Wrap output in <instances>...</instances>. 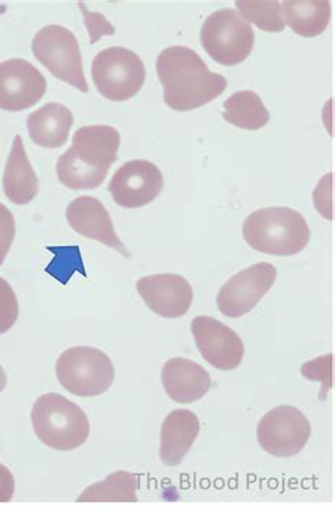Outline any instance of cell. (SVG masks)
<instances>
[{
  "instance_id": "1",
  "label": "cell",
  "mask_w": 335,
  "mask_h": 512,
  "mask_svg": "<svg viewBox=\"0 0 335 512\" xmlns=\"http://www.w3.org/2000/svg\"><path fill=\"white\" fill-rule=\"evenodd\" d=\"M167 107L177 112L210 104L227 90V78L211 73L196 51L184 46L164 49L156 61Z\"/></svg>"
},
{
  "instance_id": "2",
  "label": "cell",
  "mask_w": 335,
  "mask_h": 512,
  "mask_svg": "<svg viewBox=\"0 0 335 512\" xmlns=\"http://www.w3.org/2000/svg\"><path fill=\"white\" fill-rule=\"evenodd\" d=\"M121 133L108 125L82 126L73 146L58 157L57 176L71 190H95L118 159Z\"/></svg>"
},
{
  "instance_id": "3",
  "label": "cell",
  "mask_w": 335,
  "mask_h": 512,
  "mask_svg": "<svg viewBox=\"0 0 335 512\" xmlns=\"http://www.w3.org/2000/svg\"><path fill=\"white\" fill-rule=\"evenodd\" d=\"M242 234L249 247L273 256L300 254L310 241L309 224L289 207L262 208L248 215Z\"/></svg>"
},
{
  "instance_id": "4",
  "label": "cell",
  "mask_w": 335,
  "mask_h": 512,
  "mask_svg": "<svg viewBox=\"0 0 335 512\" xmlns=\"http://www.w3.org/2000/svg\"><path fill=\"white\" fill-rule=\"evenodd\" d=\"M34 433L50 449L70 452L90 438L88 416L60 394L41 395L32 408Z\"/></svg>"
},
{
  "instance_id": "5",
  "label": "cell",
  "mask_w": 335,
  "mask_h": 512,
  "mask_svg": "<svg viewBox=\"0 0 335 512\" xmlns=\"http://www.w3.org/2000/svg\"><path fill=\"white\" fill-rule=\"evenodd\" d=\"M56 372L61 387L75 397L105 394L115 380L111 358L94 347H73L58 357Z\"/></svg>"
},
{
  "instance_id": "6",
  "label": "cell",
  "mask_w": 335,
  "mask_h": 512,
  "mask_svg": "<svg viewBox=\"0 0 335 512\" xmlns=\"http://www.w3.org/2000/svg\"><path fill=\"white\" fill-rule=\"evenodd\" d=\"M201 44L221 66H238L251 56L255 46L252 26L235 9H222L205 20Z\"/></svg>"
},
{
  "instance_id": "7",
  "label": "cell",
  "mask_w": 335,
  "mask_h": 512,
  "mask_svg": "<svg viewBox=\"0 0 335 512\" xmlns=\"http://www.w3.org/2000/svg\"><path fill=\"white\" fill-rule=\"evenodd\" d=\"M91 74L99 94L115 102L131 100L146 80L142 58L125 47L99 51L92 61Z\"/></svg>"
},
{
  "instance_id": "8",
  "label": "cell",
  "mask_w": 335,
  "mask_h": 512,
  "mask_svg": "<svg viewBox=\"0 0 335 512\" xmlns=\"http://www.w3.org/2000/svg\"><path fill=\"white\" fill-rule=\"evenodd\" d=\"M34 57L58 80L88 92L80 43L67 27L49 25L37 32L32 42Z\"/></svg>"
},
{
  "instance_id": "9",
  "label": "cell",
  "mask_w": 335,
  "mask_h": 512,
  "mask_svg": "<svg viewBox=\"0 0 335 512\" xmlns=\"http://www.w3.org/2000/svg\"><path fill=\"white\" fill-rule=\"evenodd\" d=\"M309 419L295 406L283 405L266 413L258 425V442L269 455L293 457L309 442Z\"/></svg>"
},
{
  "instance_id": "10",
  "label": "cell",
  "mask_w": 335,
  "mask_h": 512,
  "mask_svg": "<svg viewBox=\"0 0 335 512\" xmlns=\"http://www.w3.org/2000/svg\"><path fill=\"white\" fill-rule=\"evenodd\" d=\"M278 269L269 262H259L232 276L217 296V306L231 319L245 316L254 310L263 296L272 289Z\"/></svg>"
},
{
  "instance_id": "11",
  "label": "cell",
  "mask_w": 335,
  "mask_h": 512,
  "mask_svg": "<svg viewBox=\"0 0 335 512\" xmlns=\"http://www.w3.org/2000/svg\"><path fill=\"white\" fill-rule=\"evenodd\" d=\"M163 186V174L155 163L131 160L116 170L108 189L119 207L133 210L155 201Z\"/></svg>"
},
{
  "instance_id": "12",
  "label": "cell",
  "mask_w": 335,
  "mask_h": 512,
  "mask_svg": "<svg viewBox=\"0 0 335 512\" xmlns=\"http://www.w3.org/2000/svg\"><path fill=\"white\" fill-rule=\"evenodd\" d=\"M191 333L201 356L217 370H235L244 360V341L220 320L198 316L191 323Z\"/></svg>"
},
{
  "instance_id": "13",
  "label": "cell",
  "mask_w": 335,
  "mask_h": 512,
  "mask_svg": "<svg viewBox=\"0 0 335 512\" xmlns=\"http://www.w3.org/2000/svg\"><path fill=\"white\" fill-rule=\"evenodd\" d=\"M47 91L44 75L23 58L0 63V109L25 111L39 104Z\"/></svg>"
},
{
  "instance_id": "14",
  "label": "cell",
  "mask_w": 335,
  "mask_h": 512,
  "mask_svg": "<svg viewBox=\"0 0 335 512\" xmlns=\"http://www.w3.org/2000/svg\"><path fill=\"white\" fill-rule=\"evenodd\" d=\"M136 290L146 306L164 319H179L193 305V288L176 273L145 276L136 283Z\"/></svg>"
},
{
  "instance_id": "15",
  "label": "cell",
  "mask_w": 335,
  "mask_h": 512,
  "mask_svg": "<svg viewBox=\"0 0 335 512\" xmlns=\"http://www.w3.org/2000/svg\"><path fill=\"white\" fill-rule=\"evenodd\" d=\"M66 217L68 225L82 237L114 248L126 258L131 256V252L116 235L114 223L107 208L95 197L82 196L71 201L67 207Z\"/></svg>"
},
{
  "instance_id": "16",
  "label": "cell",
  "mask_w": 335,
  "mask_h": 512,
  "mask_svg": "<svg viewBox=\"0 0 335 512\" xmlns=\"http://www.w3.org/2000/svg\"><path fill=\"white\" fill-rule=\"evenodd\" d=\"M164 391L179 404H193L208 394L211 377L204 367L187 358H170L163 365Z\"/></svg>"
},
{
  "instance_id": "17",
  "label": "cell",
  "mask_w": 335,
  "mask_h": 512,
  "mask_svg": "<svg viewBox=\"0 0 335 512\" xmlns=\"http://www.w3.org/2000/svg\"><path fill=\"white\" fill-rule=\"evenodd\" d=\"M200 433V419L188 409H176L164 419L160 430V459L177 466L187 456Z\"/></svg>"
},
{
  "instance_id": "18",
  "label": "cell",
  "mask_w": 335,
  "mask_h": 512,
  "mask_svg": "<svg viewBox=\"0 0 335 512\" xmlns=\"http://www.w3.org/2000/svg\"><path fill=\"white\" fill-rule=\"evenodd\" d=\"M73 125V112L57 102H49L27 118L30 139L46 149H58L66 145Z\"/></svg>"
},
{
  "instance_id": "19",
  "label": "cell",
  "mask_w": 335,
  "mask_h": 512,
  "mask_svg": "<svg viewBox=\"0 0 335 512\" xmlns=\"http://www.w3.org/2000/svg\"><path fill=\"white\" fill-rule=\"evenodd\" d=\"M3 191L17 206L32 203L39 193V179L30 165L22 138L16 136L3 173Z\"/></svg>"
},
{
  "instance_id": "20",
  "label": "cell",
  "mask_w": 335,
  "mask_h": 512,
  "mask_svg": "<svg viewBox=\"0 0 335 512\" xmlns=\"http://www.w3.org/2000/svg\"><path fill=\"white\" fill-rule=\"evenodd\" d=\"M285 25L303 37H317L330 25L331 3L327 0H286L280 3Z\"/></svg>"
},
{
  "instance_id": "21",
  "label": "cell",
  "mask_w": 335,
  "mask_h": 512,
  "mask_svg": "<svg viewBox=\"0 0 335 512\" xmlns=\"http://www.w3.org/2000/svg\"><path fill=\"white\" fill-rule=\"evenodd\" d=\"M224 116L228 124L245 131H258L268 125L270 115L265 104L254 91H239L224 102Z\"/></svg>"
},
{
  "instance_id": "22",
  "label": "cell",
  "mask_w": 335,
  "mask_h": 512,
  "mask_svg": "<svg viewBox=\"0 0 335 512\" xmlns=\"http://www.w3.org/2000/svg\"><path fill=\"white\" fill-rule=\"evenodd\" d=\"M139 477L129 471H116L107 479L85 488L78 503H136Z\"/></svg>"
},
{
  "instance_id": "23",
  "label": "cell",
  "mask_w": 335,
  "mask_h": 512,
  "mask_svg": "<svg viewBox=\"0 0 335 512\" xmlns=\"http://www.w3.org/2000/svg\"><path fill=\"white\" fill-rule=\"evenodd\" d=\"M235 6L249 25L254 23L259 29L270 33L285 30L278 0H237Z\"/></svg>"
},
{
  "instance_id": "24",
  "label": "cell",
  "mask_w": 335,
  "mask_h": 512,
  "mask_svg": "<svg viewBox=\"0 0 335 512\" xmlns=\"http://www.w3.org/2000/svg\"><path fill=\"white\" fill-rule=\"evenodd\" d=\"M54 259L47 266L46 272L50 273L58 282L66 285L75 272H81L85 276L84 264H82L81 251L78 247H49Z\"/></svg>"
},
{
  "instance_id": "25",
  "label": "cell",
  "mask_w": 335,
  "mask_h": 512,
  "mask_svg": "<svg viewBox=\"0 0 335 512\" xmlns=\"http://www.w3.org/2000/svg\"><path fill=\"white\" fill-rule=\"evenodd\" d=\"M19 317V302L15 290L5 279L0 278V336L15 326Z\"/></svg>"
},
{
  "instance_id": "26",
  "label": "cell",
  "mask_w": 335,
  "mask_h": 512,
  "mask_svg": "<svg viewBox=\"0 0 335 512\" xmlns=\"http://www.w3.org/2000/svg\"><path fill=\"white\" fill-rule=\"evenodd\" d=\"M16 223L12 211L0 203V265L5 262L13 241H15Z\"/></svg>"
},
{
  "instance_id": "27",
  "label": "cell",
  "mask_w": 335,
  "mask_h": 512,
  "mask_svg": "<svg viewBox=\"0 0 335 512\" xmlns=\"http://www.w3.org/2000/svg\"><path fill=\"white\" fill-rule=\"evenodd\" d=\"M314 206L327 220H333V173L321 179L319 186L314 190Z\"/></svg>"
},
{
  "instance_id": "28",
  "label": "cell",
  "mask_w": 335,
  "mask_h": 512,
  "mask_svg": "<svg viewBox=\"0 0 335 512\" xmlns=\"http://www.w3.org/2000/svg\"><path fill=\"white\" fill-rule=\"evenodd\" d=\"M78 6H80L82 13H84L85 26H87L88 33H90L92 44L97 43L99 37L115 34V27L105 19L104 15L90 12L82 2L78 3Z\"/></svg>"
},
{
  "instance_id": "29",
  "label": "cell",
  "mask_w": 335,
  "mask_h": 512,
  "mask_svg": "<svg viewBox=\"0 0 335 512\" xmlns=\"http://www.w3.org/2000/svg\"><path fill=\"white\" fill-rule=\"evenodd\" d=\"M15 477L8 467L0 464V503H9L15 496Z\"/></svg>"
},
{
  "instance_id": "30",
  "label": "cell",
  "mask_w": 335,
  "mask_h": 512,
  "mask_svg": "<svg viewBox=\"0 0 335 512\" xmlns=\"http://www.w3.org/2000/svg\"><path fill=\"white\" fill-rule=\"evenodd\" d=\"M6 384H8V378H6L5 371H3L2 365H0V392L5 391Z\"/></svg>"
}]
</instances>
